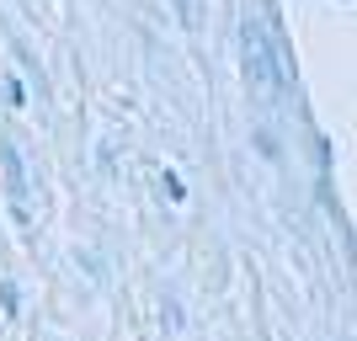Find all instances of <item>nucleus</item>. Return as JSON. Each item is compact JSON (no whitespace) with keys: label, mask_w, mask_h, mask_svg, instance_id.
Masks as SVG:
<instances>
[{"label":"nucleus","mask_w":357,"mask_h":341,"mask_svg":"<svg viewBox=\"0 0 357 341\" xmlns=\"http://www.w3.org/2000/svg\"><path fill=\"white\" fill-rule=\"evenodd\" d=\"M0 171H6V192H11V219L27 229L32 219V181H27V160L11 139H0Z\"/></svg>","instance_id":"obj_1"},{"label":"nucleus","mask_w":357,"mask_h":341,"mask_svg":"<svg viewBox=\"0 0 357 341\" xmlns=\"http://www.w3.org/2000/svg\"><path fill=\"white\" fill-rule=\"evenodd\" d=\"M240 64H245V80H251V86L272 91V38L256 27L251 16L240 22Z\"/></svg>","instance_id":"obj_2"},{"label":"nucleus","mask_w":357,"mask_h":341,"mask_svg":"<svg viewBox=\"0 0 357 341\" xmlns=\"http://www.w3.org/2000/svg\"><path fill=\"white\" fill-rule=\"evenodd\" d=\"M0 310H6V315L22 310V288H16V282H0Z\"/></svg>","instance_id":"obj_3"},{"label":"nucleus","mask_w":357,"mask_h":341,"mask_svg":"<svg viewBox=\"0 0 357 341\" xmlns=\"http://www.w3.org/2000/svg\"><path fill=\"white\" fill-rule=\"evenodd\" d=\"M160 187H165V197H171V203H181V197H187V187H181V176H176V171H165V176H160Z\"/></svg>","instance_id":"obj_4"},{"label":"nucleus","mask_w":357,"mask_h":341,"mask_svg":"<svg viewBox=\"0 0 357 341\" xmlns=\"http://www.w3.org/2000/svg\"><path fill=\"white\" fill-rule=\"evenodd\" d=\"M6 102L22 107V102H27V86H22V80H6Z\"/></svg>","instance_id":"obj_5"}]
</instances>
